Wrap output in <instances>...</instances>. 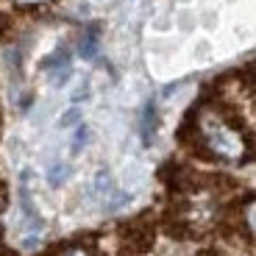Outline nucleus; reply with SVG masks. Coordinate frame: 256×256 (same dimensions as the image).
<instances>
[{"label": "nucleus", "mask_w": 256, "mask_h": 256, "mask_svg": "<svg viewBox=\"0 0 256 256\" xmlns=\"http://www.w3.org/2000/svg\"><path fill=\"white\" fill-rule=\"evenodd\" d=\"M206 145L212 148V154L223 156V159H237L242 154V140L218 120L206 122Z\"/></svg>", "instance_id": "f257e3e1"}, {"label": "nucleus", "mask_w": 256, "mask_h": 256, "mask_svg": "<svg viewBox=\"0 0 256 256\" xmlns=\"http://www.w3.org/2000/svg\"><path fill=\"white\" fill-rule=\"evenodd\" d=\"M70 176V167L64 164V162H58V164H53L50 170H48V181H50L53 186H58V184H64V178Z\"/></svg>", "instance_id": "f03ea898"}, {"label": "nucleus", "mask_w": 256, "mask_h": 256, "mask_svg": "<svg viewBox=\"0 0 256 256\" xmlns=\"http://www.w3.org/2000/svg\"><path fill=\"white\" fill-rule=\"evenodd\" d=\"M86 140H90V131L81 126V128L76 131V136H72V154H81L84 145H86Z\"/></svg>", "instance_id": "7ed1b4c3"}, {"label": "nucleus", "mask_w": 256, "mask_h": 256, "mask_svg": "<svg viewBox=\"0 0 256 256\" xmlns=\"http://www.w3.org/2000/svg\"><path fill=\"white\" fill-rule=\"evenodd\" d=\"M78 122H81V112H78V109H70V112H64V114H62L58 126H62V128H72V126H78Z\"/></svg>", "instance_id": "20e7f679"}, {"label": "nucleus", "mask_w": 256, "mask_h": 256, "mask_svg": "<svg viewBox=\"0 0 256 256\" xmlns=\"http://www.w3.org/2000/svg\"><path fill=\"white\" fill-rule=\"evenodd\" d=\"M81 56H84V58L95 56V34H92V36H86V39L81 42Z\"/></svg>", "instance_id": "39448f33"}, {"label": "nucleus", "mask_w": 256, "mask_h": 256, "mask_svg": "<svg viewBox=\"0 0 256 256\" xmlns=\"http://www.w3.org/2000/svg\"><path fill=\"white\" fill-rule=\"evenodd\" d=\"M245 218H248V226H250V231L256 234V204H254V206H248V214H245Z\"/></svg>", "instance_id": "423d86ee"}, {"label": "nucleus", "mask_w": 256, "mask_h": 256, "mask_svg": "<svg viewBox=\"0 0 256 256\" xmlns=\"http://www.w3.org/2000/svg\"><path fill=\"white\" fill-rule=\"evenodd\" d=\"M17 3H22V6H42L48 0H17Z\"/></svg>", "instance_id": "0eeeda50"}, {"label": "nucleus", "mask_w": 256, "mask_h": 256, "mask_svg": "<svg viewBox=\"0 0 256 256\" xmlns=\"http://www.w3.org/2000/svg\"><path fill=\"white\" fill-rule=\"evenodd\" d=\"M64 256H90V254H86V250H81V248H76V250H67Z\"/></svg>", "instance_id": "6e6552de"}]
</instances>
